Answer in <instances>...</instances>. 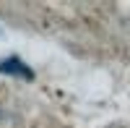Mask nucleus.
<instances>
[{
    "label": "nucleus",
    "mask_w": 130,
    "mask_h": 128,
    "mask_svg": "<svg viewBox=\"0 0 130 128\" xmlns=\"http://www.w3.org/2000/svg\"><path fill=\"white\" fill-rule=\"evenodd\" d=\"M0 73L3 76H13V79H24V81H34V68L26 66L18 55H8L0 60Z\"/></svg>",
    "instance_id": "obj_1"
}]
</instances>
